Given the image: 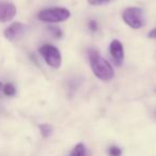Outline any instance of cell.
<instances>
[{
	"label": "cell",
	"mask_w": 156,
	"mask_h": 156,
	"mask_svg": "<svg viewBox=\"0 0 156 156\" xmlns=\"http://www.w3.org/2000/svg\"><path fill=\"white\" fill-rule=\"evenodd\" d=\"M90 66L94 75L102 81H110L115 77V69L112 65L104 59L101 54L94 48H90L88 51Z\"/></svg>",
	"instance_id": "obj_1"
},
{
	"label": "cell",
	"mask_w": 156,
	"mask_h": 156,
	"mask_svg": "<svg viewBox=\"0 0 156 156\" xmlns=\"http://www.w3.org/2000/svg\"><path fill=\"white\" fill-rule=\"evenodd\" d=\"M39 52L41 54V56L43 57V59L45 60V62L49 65L50 67L54 69H59L61 66L62 63V57L59 51V49L57 47H55L54 45L50 44H44L39 48Z\"/></svg>",
	"instance_id": "obj_4"
},
{
	"label": "cell",
	"mask_w": 156,
	"mask_h": 156,
	"mask_svg": "<svg viewBox=\"0 0 156 156\" xmlns=\"http://www.w3.org/2000/svg\"><path fill=\"white\" fill-rule=\"evenodd\" d=\"M26 30H27V27L23 23L16 22L13 23L12 25H10L5 29V32H3V35H5V37L8 41L14 42V41H17L18 39H20L25 34Z\"/></svg>",
	"instance_id": "obj_5"
},
{
	"label": "cell",
	"mask_w": 156,
	"mask_h": 156,
	"mask_svg": "<svg viewBox=\"0 0 156 156\" xmlns=\"http://www.w3.org/2000/svg\"><path fill=\"white\" fill-rule=\"evenodd\" d=\"M122 18L124 23L133 29H139L145 24L144 12L142 9L137 7L126 8L122 13Z\"/></svg>",
	"instance_id": "obj_3"
},
{
	"label": "cell",
	"mask_w": 156,
	"mask_h": 156,
	"mask_svg": "<svg viewBox=\"0 0 156 156\" xmlns=\"http://www.w3.org/2000/svg\"><path fill=\"white\" fill-rule=\"evenodd\" d=\"M108 154L110 156H121L122 155V150L120 149L117 145H112V147H109Z\"/></svg>",
	"instance_id": "obj_12"
},
{
	"label": "cell",
	"mask_w": 156,
	"mask_h": 156,
	"mask_svg": "<svg viewBox=\"0 0 156 156\" xmlns=\"http://www.w3.org/2000/svg\"><path fill=\"white\" fill-rule=\"evenodd\" d=\"M112 0H88L89 5H106V3H109Z\"/></svg>",
	"instance_id": "obj_13"
},
{
	"label": "cell",
	"mask_w": 156,
	"mask_h": 156,
	"mask_svg": "<svg viewBox=\"0 0 156 156\" xmlns=\"http://www.w3.org/2000/svg\"><path fill=\"white\" fill-rule=\"evenodd\" d=\"M147 37H149V39H152V40H156V28L152 29V30L147 33Z\"/></svg>",
	"instance_id": "obj_15"
},
{
	"label": "cell",
	"mask_w": 156,
	"mask_h": 156,
	"mask_svg": "<svg viewBox=\"0 0 156 156\" xmlns=\"http://www.w3.org/2000/svg\"><path fill=\"white\" fill-rule=\"evenodd\" d=\"M39 129H40V132H41V135L44 138H48L52 133V126L50 125V124L43 123L39 125Z\"/></svg>",
	"instance_id": "obj_9"
},
{
	"label": "cell",
	"mask_w": 156,
	"mask_h": 156,
	"mask_svg": "<svg viewBox=\"0 0 156 156\" xmlns=\"http://www.w3.org/2000/svg\"><path fill=\"white\" fill-rule=\"evenodd\" d=\"M69 156H87V149L83 143H78L72 150Z\"/></svg>",
	"instance_id": "obj_8"
},
{
	"label": "cell",
	"mask_w": 156,
	"mask_h": 156,
	"mask_svg": "<svg viewBox=\"0 0 156 156\" xmlns=\"http://www.w3.org/2000/svg\"><path fill=\"white\" fill-rule=\"evenodd\" d=\"M17 10L11 2H0V23H7L15 17Z\"/></svg>",
	"instance_id": "obj_6"
},
{
	"label": "cell",
	"mask_w": 156,
	"mask_h": 156,
	"mask_svg": "<svg viewBox=\"0 0 156 156\" xmlns=\"http://www.w3.org/2000/svg\"><path fill=\"white\" fill-rule=\"evenodd\" d=\"M71 12L65 8H49L41 10L37 14V18L44 23H61L69 20Z\"/></svg>",
	"instance_id": "obj_2"
},
{
	"label": "cell",
	"mask_w": 156,
	"mask_h": 156,
	"mask_svg": "<svg viewBox=\"0 0 156 156\" xmlns=\"http://www.w3.org/2000/svg\"><path fill=\"white\" fill-rule=\"evenodd\" d=\"M48 30H49V32L51 33L52 37H57V39H60V37H62V34H63L62 30H61L59 27H56V26L49 27V28H48Z\"/></svg>",
	"instance_id": "obj_11"
},
{
	"label": "cell",
	"mask_w": 156,
	"mask_h": 156,
	"mask_svg": "<svg viewBox=\"0 0 156 156\" xmlns=\"http://www.w3.org/2000/svg\"><path fill=\"white\" fill-rule=\"evenodd\" d=\"M89 29L92 31V32H95V31H98V22L96 20H91L89 22Z\"/></svg>",
	"instance_id": "obj_14"
},
{
	"label": "cell",
	"mask_w": 156,
	"mask_h": 156,
	"mask_svg": "<svg viewBox=\"0 0 156 156\" xmlns=\"http://www.w3.org/2000/svg\"><path fill=\"white\" fill-rule=\"evenodd\" d=\"M109 48H110L111 57H112L115 65H118V66L122 65L124 60V48L122 43L119 40H113V41H111Z\"/></svg>",
	"instance_id": "obj_7"
},
{
	"label": "cell",
	"mask_w": 156,
	"mask_h": 156,
	"mask_svg": "<svg viewBox=\"0 0 156 156\" xmlns=\"http://www.w3.org/2000/svg\"><path fill=\"white\" fill-rule=\"evenodd\" d=\"M2 89H3V83L0 81V98L3 95V92H2Z\"/></svg>",
	"instance_id": "obj_16"
},
{
	"label": "cell",
	"mask_w": 156,
	"mask_h": 156,
	"mask_svg": "<svg viewBox=\"0 0 156 156\" xmlns=\"http://www.w3.org/2000/svg\"><path fill=\"white\" fill-rule=\"evenodd\" d=\"M2 92H3V95L5 96H14L16 94V88L11 83H5V85H3Z\"/></svg>",
	"instance_id": "obj_10"
}]
</instances>
